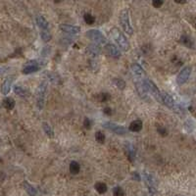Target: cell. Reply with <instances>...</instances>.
<instances>
[{"label":"cell","mask_w":196,"mask_h":196,"mask_svg":"<svg viewBox=\"0 0 196 196\" xmlns=\"http://www.w3.org/2000/svg\"><path fill=\"white\" fill-rule=\"evenodd\" d=\"M43 131H44V132L46 133V135L48 136V137H53V131H52V128H51L50 125L47 124V123H43Z\"/></svg>","instance_id":"obj_26"},{"label":"cell","mask_w":196,"mask_h":196,"mask_svg":"<svg viewBox=\"0 0 196 196\" xmlns=\"http://www.w3.org/2000/svg\"><path fill=\"white\" fill-rule=\"evenodd\" d=\"M40 36L43 39V41H45V42L49 41L51 39V37H52V36H51V34L48 33V30H42L40 33Z\"/></svg>","instance_id":"obj_32"},{"label":"cell","mask_w":196,"mask_h":196,"mask_svg":"<svg viewBox=\"0 0 196 196\" xmlns=\"http://www.w3.org/2000/svg\"><path fill=\"white\" fill-rule=\"evenodd\" d=\"M36 24L42 30H47V29H48V26H49L48 22L46 21V19L43 17L42 15H37L36 16Z\"/></svg>","instance_id":"obj_17"},{"label":"cell","mask_w":196,"mask_h":196,"mask_svg":"<svg viewBox=\"0 0 196 196\" xmlns=\"http://www.w3.org/2000/svg\"><path fill=\"white\" fill-rule=\"evenodd\" d=\"M12 82H13V77H8L4 81V82L2 84V87H1L2 93L4 94V95H7V94L10 92Z\"/></svg>","instance_id":"obj_18"},{"label":"cell","mask_w":196,"mask_h":196,"mask_svg":"<svg viewBox=\"0 0 196 196\" xmlns=\"http://www.w3.org/2000/svg\"><path fill=\"white\" fill-rule=\"evenodd\" d=\"M94 188H95V190L99 194H104V193H106V191L108 190L107 184L104 183V182H96L95 185H94Z\"/></svg>","instance_id":"obj_21"},{"label":"cell","mask_w":196,"mask_h":196,"mask_svg":"<svg viewBox=\"0 0 196 196\" xmlns=\"http://www.w3.org/2000/svg\"><path fill=\"white\" fill-rule=\"evenodd\" d=\"M146 78H141V77H133V81H134V85H135V89L138 95L142 98V99H146L147 98V86H146V82H145Z\"/></svg>","instance_id":"obj_3"},{"label":"cell","mask_w":196,"mask_h":196,"mask_svg":"<svg viewBox=\"0 0 196 196\" xmlns=\"http://www.w3.org/2000/svg\"><path fill=\"white\" fill-rule=\"evenodd\" d=\"M195 27H196V24H195Z\"/></svg>","instance_id":"obj_40"},{"label":"cell","mask_w":196,"mask_h":196,"mask_svg":"<svg viewBox=\"0 0 196 196\" xmlns=\"http://www.w3.org/2000/svg\"><path fill=\"white\" fill-rule=\"evenodd\" d=\"M108 99H110V95L108 93H101L100 94V101L101 102H105Z\"/></svg>","instance_id":"obj_35"},{"label":"cell","mask_w":196,"mask_h":196,"mask_svg":"<svg viewBox=\"0 0 196 196\" xmlns=\"http://www.w3.org/2000/svg\"><path fill=\"white\" fill-rule=\"evenodd\" d=\"M128 129L132 132H138L142 129V122L140 120H135L131 123L128 127Z\"/></svg>","instance_id":"obj_19"},{"label":"cell","mask_w":196,"mask_h":196,"mask_svg":"<svg viewBox=\"0 0 196 196\" xmlns=\"http://www.w3.org/2000/svg\"><path fill=\"white\" fill-rule=\"evenodd\" d=\"M145 82H146V86H147L148 92L150 93L151 95L154 97L157 101L162 103V92L160 91L159 88L156 86V84L152 81L148 80V78H146V80H145Z\"/></svg>","instance_id":"obj_6"},{"label":"cell","mask_w":196,"mask_h":196,"mask_svg":"<svg viewBox=\"0 0 196 196\" xmlns=\"http://www.w3.org/2000/svg\"><path fill=\"white\" fill-rule=\"evenodd\" d=\"M24 187H25L26 191L27 192V194H29L30 196H36V194H37L36 189H35L33 185H30L29 182H24Z\"/></svg>","instance_id":"obj_24"},{"label":"cell","mask_w":196,"mask_h":196,"mask_svg":"<svg viewBox=\"0 0 196 196\" xmlns=\"http://www.w3.org/2000/svg\"><path fill=\"white\" fill-rule=\"evenodd\" d=\"M152 5L155 8H159L163 5V1H161V0H154V1H152Z\"/></svg>","instance_id":"obj_36"},{"label":"cell","mask_w":196,"mask_h":196,"mask_svg":"<svg viewBox=\"0 0 196 196\" xmlns=\"http://www.w3.org/2000/svg\"><path fill=\"white\" fill-rule=\"evenodd\" d=\"M125 153H127L128 160L131 161V162H133V161H134V158H135V150H134L133 145L131 142H125Z\"/></svg>","instance_id":"obj_14"},{"label":"cell","mask_w":196,"mask_h":196,"mask_svg":"<svg viewBox=\"0 0 196 196\" xmlns=\"http://www.w3.org/2000/svg\"><path fill=\"white\" fill-rule=\"evenodd\" d=\"M104 127L106 128H108L109 131H111L113 132H115L116 134H125L128 131V129L124 128V127H122V125H117V124H114V123H111V122H107V123H105L104 125Z\"/></svg>","instance_id":"obj_7"},{"label":"cell","mask_w":196,"mask_h":196,"mask_svg":"<svg viewBox=\"0 0 196 196\" xmlns=\"http://www.w3.org/2000/svg\"><path fill=\"white\" fill-rule=\"evenodd\" d=\"M162 103H164L168 108H170V109L175 108L174 99H172V97L167 92H162Z\"/></svg>","instance_id":"obj_13"},{"label":"cell","mask_w":196,"mask_h":196,"mask_svg":"<svg viewBox=\"0 0 196 196\" xmlns=\"http://www.w3.org/2000/svg\"><path fill=\"white\" fill-rule=\"evenodd\" d=\"M132 179H135L136 182H140V175H138V172H132Z\"/></svg>","instance_id":"obj_39"},{"label":"cell","mask_w":196,"mask_h":196,"mask_svg":"<svg viewBox=\"0 0 196 196\" xmlns=\"http://www.w3.org/2000/svg\"><path fill=\"white\" fill-rule=\"evenodd\" d=\"M120 22L121 25L123 27V30L127 33L128 34L131 35L132 34V27L131 26V22H129V15H128V10L124 9L122 10L120 14Z\"/></svg>","instance_id":"obj_4"},{"label":"cell","mask_w":196,"mask_h":196,"mask_svg":"<svg viewBox=\"0 0 196 196\" xmlns=\"http://www.w3.org/2000/svg\"><path fill=\"white\" fill-rule=\"evenodd\" d=\"M47 77L49 78V81L51 82H53L55 84H61V78L58 76L57 74L55 73H51V72H47Z\"/></svg>","instance_id":"obj_22"},{"label":"cell","mask_w":196,"mask_h":196,"mask_svg":"<svg viewBox=\"0 0 196 196\" xmlns=\"http://www.w3.org/2000/svg\"><path fill=\"white\" fill-rule=\"evenodd\" d=\"M14 92L16 94H18L19 96H26L27 95V92H26V90L24 89L22 86H20V85H15L14 86Z\"/></svg>","instance_id":"obj_27"},{"label":"cell","mask_w":196,"mask_h":196,"mask_svg":"<svg viewBox=\"0 0 196 196\" xmlns=\"http://www.w3.org/2000/svg\"><path fill=\"white\" fill-rule=\"evenodd\" d=\"M81 171V166L77 161H72L70 164V172L73 175H77Z\"/></svg>","instance_id":"obj_23"},{"label":"cell","mask_w":196,"mask_h":196,"mask_svg":"<svg viewBox=\"0 0 196 196\" xmlns=\"http://www.w3.org/2000/svg\"><path fill=\"white\" fill-rule=\"evenodd\" d=\"M110 33H111V36L114 38V40L117 42L118 46H119L122 50L128 51L129 49V43L128 41L127 37H125V34L123 33H121L117 27H113V29L110 30Z\"/></svg>","instance_id":"obj_1"},{"label":"cell","mask_w":196,"mask_h":196,"mask_svg":"<svg viewBox=\"0 0 196 196\" xmlns=\"http://www.w3.org/2000/svg\"><path fill=\"white\" fill-rule=\"evenodd\" d=\"M39 68H40V66H39V64L36 61H30V62H27L25 66H24L23 74H31V73H35L39 70Z\"/></svg>","instance_id":"obj_9"},{"label":"cell","mask_w":196,"mask_h":196,"mask_svg":"<svg viewBox=\"0 0 196 196\" xmlns=\"http://www.w3.org/2000/svg\"><path fill=\"white\" fill-rule=\"evenodd\" d=\"M84 22L87 24V25H93L94 22H95V18H94L93 16L91 14H89V13L84 14Z\"/></svg>","instance_id":"obj_28"},{"label":"cell","mask_w":196,"mask_h":196,"mask_svg":"<svg viewBox=\"0 0 196 196\" xmlns=\"http://www.w3.org/2000/svg\"><path fill=\"white\" fill-rule=\"evenodd\" d=\"M84 125L85 128L89 129L90 128H91V121H90L88 118H85L84 121Z\"/></svg>","instance_id":"obj_34"},{"label":"cell","mask_w":196,"mask_h":196,"mask_svg":"<svg viewBox=\"0 0 196 196\" xmlns=\"http://www.w3.org/2000/svg\"><path fill=\"white\" fill-rule=\"evenodd\" d=\"M143 179L145 184L148 187V190L151 194H155L156 193V185H155V180L153 179V176L151 175L147 174V172H144L143 175Z\"/></svg>","instance_id":"obj_10"},{"label":"cell","mask_w":196,"mask_h":196,"mask_svg":"<svg viewBox=\"0 0 196 196\" xmlns=\"http://www.w3.org/2000/svg\"><path fill=\"white\" fill-rule=\"evenodd\" d=\"M131 72H132V76L133 77H141V78H145V74L143 69L138 64H133L131 66Z\"/></svg>","instance_id":"obj_15"},{"label":"cell","mask_w":196,"mask_h":196,"mask_svg":"<svg viewBox=\"0 0 196 196\" xmlns=\"http://www.w3.org/2000/svg\"><path fill=\"white\" fill-rule=\"evenodd\" d=\"M95 139L98 143L103 144L105 142V134L102 131H97L95 133Z\"/></svg>","instance_id":"obj_30"},{"label":"cell","mask_w":196,"mask_h":196,"mask_svg":"<svg viewBox=\"0 0 196 196\" xmlns=\"http://www.w3.org/2000/svg\"><path fill=\"white\" fill-rule=\"evenodd\" d=\"M87 52L91 55L92 57H97L99 56L101 53V48L98 44H95V43H92V44L88 45L87 47Z\"/></svg>","instance_id":"obj_16"},{"label":"cell","mask_w":196,"mask_h":196,"mask_svg":"<svg viewBox=\"0 0 196 196\" xmlns=\"http://www.w3.org/2000/svg\"><path fill=\"white\" fill-rule=\"evenodd\" d=\"M47 92V81H42L36 90V105L39 110H41L44 106L45 97Z\"/></svg>","instance_id":"obj_2"},{"label":"cell","mask_w":196,"mask_h":196,"mask_svg":"<svg viewBox=\"0 0 196 196\" xmlns=\"http://www.w3.org/2000/svg\"><path fill=\"white\" fill-rule=\"evenodd\" d=\"M50 52V46H45L42 50V55L43 56H47Z\"/></svg>","instance_id":"obj_37"},{"label":"cell","mask_w":196,"mask_h":196,"mask_svg":"<svg viewBox=\"0 0 196 196\" xmlns=\"http://www.w3.org/2000/svg\"><path fill=\"white\" fill-rule=\"evenodd\" d=\"M105 51H106V53H107L109 56L112 57V58L118 59V58L121 57V51H120V49L118 48L116 45L111 44V43H109V44H106Z\"/></svg>","instance_id":"obj_11"},{"label":"cell","mask_w":196,"mask_h":196,"mask_svg":"<svg viewBox=\"0 0 196 196\" xmlns=\"http://www.w3.org/2000/svg\"><path fill=\"white\" fill-rule=\"evenodd\" d=\"M103 113H104V114H106V115L110 116V115H112V114H113V111H112V109H111V108L106 107V108H104V109H103Z\"/></svg>","instance_id":"obj_38"},{"label":"cell","mask_w":196,"mask_h":196,"mask_svg":"<svg viewBox=\"0 0 196 196\" xmlns=\"http://www.w3.org/2000/svg\"><path fill=\"white\" fill-rule=\"evenodd\" d=\"M190 73H191L190 67H188V66L184 67V68L179 72V74H178V77H176V82H178L179 85L185 84L188 78H189Z\"/></svg>","instance_id":"obj_8"},{"label":"cell","mask_w":196,"mask_h":196,"mask_svg":"<svg viewBox=\"0 0 196 196\" xmlns=\"http://www.w3.org/2000/svg\"><path fill=\"white\" fill-rule=\"evenodd\" d=\"M157 131H158L159 134L162 136H166L168 134V131L166 129V128L162 127V125H159V127L157 128Z\"/></svg>","instance_id":"obj_33"},{"label":"cell","mask_w":196,"mask_h":196,"mask_svg":"<svg viewBox=\"0 0 196 196\" xmlns=\"http://www.w3.org/2000/svg\"><path fill=\"white\" fill-rule=\"evenodd\" d=\"M60 30L65 33L69 34H77L81 31V27L76 26H71V25H61Z\"/></svg>","instance_id":"obj_12"},{"label":"cell","mask_w":196,"mask_h":196,"mask_svg":"<svg viewBox=\"0 0 196 196\" xmlns=\"http://www.w3.org/2000/svg\"><path fill=\"white\" fill-rule=\"evenodd\" d=\"M114 84H115V85L117 86V88H119V89H121V90H123V89H125V82L122 80V78H115L114 80Z\"/></svg>","instance_id":"obj_29"},{"label":"cell","mask_w":196,"mask_h":196,"mask_svg":"<svg viewBox=\"0 0 196 196\" xmlns=\"http://www.w3.org/2000/svg\"><path fill=\"white\" fill-rule=\"evenodd\" d=\"M180 42H182L183 45L188 47V48H192V47H193V41H192V39L189 36H187V35H182V36L180 37Z\"/></svg>","instance_id":"obj_25"},{"label":"cell","mask_w":196,"mask_h":196,"mask_svg":"<svg viewBox=\"0 0 196 196\" xmlns=\"http://www.w3.org/2000/svg\"><path fill=\"white\" fill-rule=\"evenodd\" d=\"M113 195L114 196H125V191L123 188L120 186H116L113 189Z\"/></svg>","instance_id":"obj_31"},{"label":"cell","mask_w":196,"mask_h":196,"mask_svg":"<svg viewBox=\"0 0 196 196\" xmlns=\"http://www.w3.org/2000/svg\"><path fill=\"white\" fill-rule=\"evenodd\" d=\"M2 106L6 110H13L15 107V100L11 97H6L2 102Z\"/></svg>","instance_id":"obj_20"},{"label":"cell","mask_w":196,"mask_h":196,"mask_svg":"<svg viewBox=\"0 0 196 196\" xmlns=\"http://www.w3.org/2000/svg\"><path fill=\"white\" fill-rule=\"evenodd\" d=\"M86 36L95 43V44H104L106 43V38L100 30H89L86 33Z\"/></svg>","instance_id":"obj_5"}]
</instances>
